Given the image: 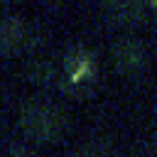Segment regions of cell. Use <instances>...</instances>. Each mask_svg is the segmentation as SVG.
Segmentation results:
<instances>
[{
  "instance_id": "obj_8",
  "label": "cell",
  "mask_w": 157,
  "mask_h": 157,
  "mask_svg": "<svg viewBox=\"0 0 157 157\" xmlns=\"http://www.w3.org/2000/svg\"><path fill=\"white\" fill-rule=\"evenodd\" d=\"M7 157H37L27 145H12L10 147V152H7Z\"/></svg>"
},
{
  "instance_id": "obj_2",
  "label": "cell",
  "mask_w": 157,
  "mask_h": 157,
  "mask_svg": "<svg viewBox=\"0 0 157 157\" xmlns=\"http://www.w3.org/2000/svg\"><path fill=\"white\" fill-rule=\"evenodd\" d=\"M113 61L115 69L125 76H140L150 64V49L137 37H123L113 47Z\"/></svg>"
},
{
  "instance_id": "obj_1",
  "label": "cell",
  "mask_w": 157,
  "mask_h": 157,
  "mask_svg": "<svg viewBox=\"0 0 157 157\" xmlns=\"http://www.w3.org/2000/svg\"><path fill=\"white\" fill-rule=\"evenodd\" d=\"M66 113L49 101H29L20 110V128L29 140L54 142L66 130Z\"/></svg>"
},
{
  "instance_id": "obj_6",
  "label": "cell",
  "mask_w": 157,
  "mask_h": 157,
  "mask_svg": "<svg viewBox=\"0 0 157 157\" xmlns=\"http://www.w3.org/2000/svg\"><path fill=\"white\" fill-rule=\"evenodd\" d=\"M29 78H32V83L49 86V83H54V78H56V66H54L52 61L39 59V61H34V64L29 66Z\"/></svg>"
},
{
  "instance_id": "obj_5",
  "label": "cell",
  "mask_w": 157,
  "mask_h": 157,
  "mask_svg": "<svg viewBox=\"0 0 157 157\" xmlns=\"http://www.w3.org/2000/svg\"><path fill=\"white\" fill-rule=\"evenodd\" d=\"M27 39V27L20 17H2L0 20V54L20 52Z\"/></svg>"
},
{
  "instance_id": "obj_3",
  "label": "cell",
  "mask_w": 157,
  "mask_h": 157,
  "mask_svg": "<svg viewBox=\"0 0 157 157\" xmlns=\"http://www.w3.org/2000/svg\"><path fill=\"white\" fill-rule=\"evenodd\" d=\"M64 76H66V83L76 93H81L96 78V59H93V54L81 49V47L71 49L64 56Z\"/></svg>"
},
{
  "instance_id": "obj_7",
  "label": "cell",
  "mask_w": 157,
  "mask_h": 157,
  "mask_svg": "<svg viewBox=\"0 0 157 157\" xmlns=\"http://www.w3.org/2000/svg\"><path fill=\"white\" fill-rule=\"evenodd\" d=\"M71 157H105V152H103L98 145H86V147H81L78 152H74Z\"/></svg>"
},
{
  "instance_id": "obj_4",
  "label": "cell",
  "mask_w": 157,
  "mask_h": 157,
  "mask_svg": "<svg viewBox=\"0 0 157 157\" xmlns=\"http://www.w3.org/2000/svg\"><path fill=\"white\" fill-rule=\"evenodd\" d=\"M155 0H105V15L113 25H137Z\"/></svg>"
}]
</instances>
